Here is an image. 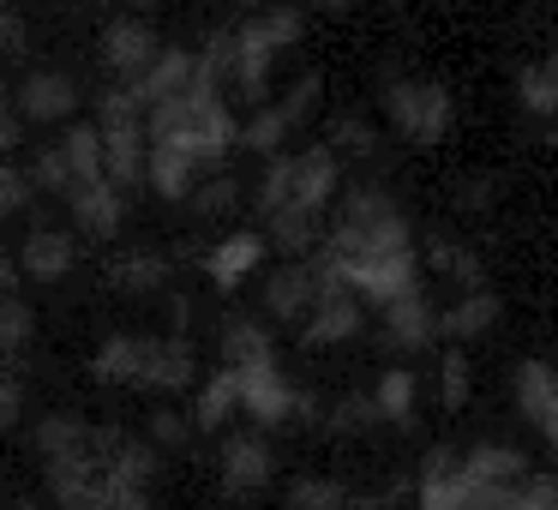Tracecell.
<instances>
[{
	"label": "cell",
	"mask_w": 558,
	"mask_h": 510,
	"mask_svg": "<svg viewBox=\"0 0 558 510\" xmlns=\"http://www.w3.org/2000/svg\"><path fill=\"white\" fill-rule=\"evenodd\" d=\"M109 277L121 282L126 294H150V289H162V282H169V258H157V253H121Z\"/></svg>",
	"instance_id": "cell-27"
},
{
	"label": "cell",
	"mask_w": 558,
	"mask_h": 510,
	"mask_svg": "<svg viewBox=\"0 0 558 510\" xmlns=\"http://www.w3.org/2000/svg\"><path fill=\"white\" fill-rule=\"evenodd\" d=\"M294 133V121L282 114V102H258V114L241 126V145L246 150H265V157H282V138Z\"/></svg>",
	"instance_id": "cell-26"
},
{
	"label": "cell",
	"mask_w": 558,
	"mask_h": 510,
	"mask_svg": "<svg viewBox=\"0 0 558 510\" xmlns=\"http://www.w3.org/2000/svg\"><path fill=\"white\" fill-rule=\"evenodd\" d=\"M265 234H253V229H241V234H229L222 246H210V258H205V277L217 282V289H241L246 277L258 270V258H265Z\"/></svg>",
	"instance_id": "cell-15"
},
{
	"label": "cell",
	"mask_w": 558,
	"mask_h": 510,
	"mask_svg": "<svg viewBox=\"0 0 558 510\" xmlns=\"http://www.w3.org/2000/svg\"><path fill=\"white\" fill-rule=\"evenodd\" d=\"M546 145H553V150H558V121H553V126H546Z\"/></svg>",
	"instance_id": "cell-54"
},
{
	"label": "cell",
	"mask_w": 558,
	"mask_h": 510,
	"mask_svg": "<svg viewBox=\"0 0 558 510\" xmlns=\"http://www.w3.org/2000/svg\"><path fill=\"white\" fill-rule=\"evenodd\" d=\"M373 409H378V421H390V426H409L414 421V373H385L378 378V390H373Z\"/></svg>",
	"instance_id": "cell-28"
},
{
	"label": "cell",
	"mask_w": 558,
	"mask_h": 510,
	"mask_svg": "<svg viewBox=\"0 0 558 510\" xmlns=\"http://www.w3.org/2000/svg\"><path fill=\"white\" fill-rule=\"evenodd\" d=\"M325 13H349V0H325Z\"/></svg>",
	"instance_id": "cell-52"
},
{
	"label": "cell",
	"mask_w": 558,
	"mask_h": 510,
	"mask_svg": "<svg viewBox=\"0 0 558 510\" xmlns=\"http://www.w3.org/2000/svg\"><path fill=\"white\" fill-rule=\"evenodd\" d=\"M330 150H349V157H373V150H378V133L361 121V114H337V121H330Z\"/></svg>",
	"instance_id": "cell-34"
},
{
	"label": "cell",
	"mask_w": 558,
	"mask_h": 510,
	"mask_svg": "<svg viewBox=\"0 0 558 510\" xmlns=\"http://www.w3.org/2000/svg\"><path fill=\"white\" fill-rule=\"evenodd\" d=\"M270 61H277V42H270L265 19H253V25H241V31H234L229 78H234V90H241L246 102H258V97H265V73H270Z\"/></svg>",
	"instance_id": "cell-11"
},
{
	"label": "cell",
	"mask_w": 558,
	"mask_h": 510,
	"mask_svg": "<svg viewBox=\"0 0 558 510\" xmlns=\"http://www.w3.org/2000/svg\"><path fill=\"white\" fill-rule=\"evenodd\" d=\"M517 97H522V109H529V114H541V121H558V97H553V85L541 78V66H522Z\"/></svg>",
	"instance_id": "cell-37"
},
{
	"label": "cell",
	"mask_w": 558,
	"mask_h": 510,
	"mask_svg": "<svg viewBox=\"0 0 558 510\" xmlns=\"http://www.w3.org/2000/svg\"><path fill=\"white\" fill-rule=\"evenodd\" d=\"M61 157H66V169H73V186L109 181V174H102V133L97 126H73V133L61 138Z\"/></svg>",
	"instance_id": "cell-25"
},
{
	"label": "cell",
	"mask_w": 558,
	"mask_h": 510,
	"mask_svg": "<svg viewBox=\"0 0 558 510\" xmlns=\"http://www.w3.org/2000/svg\"><path fill=\"white\" fill-rule=\"evenodd\" d=\"M25 414V385H19V373L7 366V354H0V433Z\"/></svg>",
	"instance_id": "cell-44"
},
{
	"label": "cell",
	"mask_w": 558,
	"mask_h": 510,
	"mask_svg": "<svg viewBox=\"0 0 558 510\" xmlns=\"http://www.w3.org/2000/svg\"><path fill=\"white\" fill-rule=\"evenodd\" d=\"M97 433L102 426H90L85 414H43L37 433H31V445H37L43 469H61V462L90 457V450H97Z\"/></svg>",
	"instance_id": "cell-10"
},
{
	"label": "cell",
	"mask_w": 558,
	"mask_h": 510,
	"mask_svg": "<svg viewBox=\"0 0 558 510\" xmlns=\"http://www.w3.org/2000/svg\"><path fill=\"white\" fill-rule=\"evenodd\" d=\"M186 438H193V414H174V409H157V414H150V433H145L150 450H181Z\"/></svg>",
	"instance_id": "cell-36"
},
{
	"label": "cell",
	"mask_w": 558,
	"mask_h": 510,
	"mask_svg": "<svg viewBox=\"0 0 558 510\" xmlns=\"http://www.w3.org/2000/svg\"><path fill=\"white\" fill-rule=\"evenodd\" d=\"M337 186H342V169H337V150L330 145H313V150H301L294 157V186H289V205L282 210H301V217H325V205L337 198Z\"/></svg>",
	"instance_id": "cell-7"
},
{
	"label": "cell",
	"mask_w": 558,
	"mask_h": 510,
	"mask_svg": "<svg viewBox=\"0 0 558 510\" xmlns=\"http://www.w3.org/2000/svg\"><path fill=\"white\" fill-rule=\"evenodd\" d=\"M270 474H277V450H270V438H258V433L222 438V457H217V486H222V498L246 505V498H258V493L270 486Z\"/></svg>",
	"instance_id": "cell-3"
},
{
	"label": "cell",
	"mask_w": 558,
	"mask_h": 510,
	"mask_svg": "<svg viewBox=\"0 0 558 510\" xmlns=\"http://www.w3.org/2000/svg\"><path fill=\"white\" fill-rule=\"evenodd\" d=\"M493 193H498L493 174H469V181H457V198H450V205L457 210H493Z\"/></svg>",
	"instance_id": "cell-45"
},
{
	"label": "cell",
	"mask_w": 558,
	"mask_h": 510,
	"mask_svg": "<svg viewBox=\"0 0 558 510\" xmlns=\"http://www.w3.org/2000/svg\"><path fill=\"white\" fill-rule=\"evenodd\" d=\"M462 481L493 486V493H517V486L529 481V457H522L517 445H474L469 457H462Z\"/></svg>",
	"instance_id": "cell-13"
},
{
	"label": "cell",
	"mask_w": 558,
	"mask_h": 510,
	"mask_svg": "<svg viewBox=\"0 0 558 510\" xmlns=\"http://www.w3.org/2000/svg\"><path fill=\"white\" fill-rule=\"evenodd\" d=\"M505 510H558V481L553 474H529V481L510 493Z\"/></svg>",
	"instance_id": "cell-39"
},
{
	"label": "cell",
	"mask_w": 558,
	"mask_h": 510,
	"mask_svg": "<svg viewBox=\"0 0 558 510\" xmlns=\"http://www.w3.org/2000/svg\"><path fill=\"white\" fill-rule=\"evenodd\" d=\"M318 289H325V282H318L313 258H289V265L265 282V313L277 318V325H306V313L318 306Z\"/></svg>",
	"instance_id": "cell-8"
},
{
	"label": "cell",
	"mask_w": 558,
	"mask_h": 510,
	"mask_svg": "<svg viewBox=\"0 0 558 510\" xmlns=\"http://www.w3.org/2000/svg\"><path fill=\"white\" fill-rule=\"evenodd\" d=\"M541 78H546V85H553V97H558V49H553V54H546V61H541Z\"/></svg>",
	"instance_id": "cell-50"
},
{
	"label": "cell",
	"mask_w": 558,
	"mask_h": 510,
	"mask_svg": "<svg viewBox=\"0 0 558 510\" xmlns=\"http://www.w3.org/2000/svg\"><path fill=\"white\" fill-rule=\"evenodd\" d=\"M193 378H198V366H193V349L181 337H150L138 390H186Z\"/></svg>",
	"instance_id": "cell-16"
},
{
	"label": "cell",
	"mask_w": 558,
	"mask_h": 510,
	"mask_svg": "<svg viewBox=\"0 0 558 510\" xmlns=\"http://www.w3.org/2000/svg\"><path fill=\"white\" fill-rule=\"evenodd\" d=\"M241 409V390H234V373L222 366V373L205 378V390H198L193 402V433H222V421Z\"/></svg>",
	"instance_id": "cell-24"
},
{
	"label": "cell",
	"mask_w": 558,
	"mask_h": 510,
	"mask_svg": "<svg viewBox=\"0 0 558 510\" xmlns=\"http://www.w3.org/2000/svg\"><path fill=\"white\" fill-rule=\"evenodd\" d=\"M102 7H150V0H102Z\"/></svg>",
	"instance_id": "cell-53"
},
{
	"label": "cell",
	"mask_w": 558,
	"mask_h": 510,
	"mask_svg": "<svg viewBox=\"0 0 558 510\" xmlns=\"http://www.w3.org/2000/svg\"><path fill=\"white\" fill-rule=\"evenodd\" d=\"M66 205H73V222L85 234H97V241H109L114 229H121V217H126V198H121V186L114 181H85V186H73L66 193Z\"/></svg>",
	"instance_id": "cell-14"
},
{
	"label": "cell",
	"mask_w": 558,
	"mask_h": 510,
	"mask_svg": "<svg viewBox=\"0 0 558 510\" xmlns=\"http://www.w3.org/2000/svg\"><path fill=\"white\" fill-rule=\"evenodd\" d=\"M265 222H270V246L289 253V258H306L318 246V222L301 217V210H277V217H265Z\"/></svg>",
	"instance_id": "cell-29"
},
{
	"label": "cell",
	"mask_w": 558,
	"mask_h": 510,
	"mask_svg": "<svg viewBox=\"0 0 558 510\" xmlns=\"http://www.w3.org/2000/svg\"><path fill=\"white\" fill-rule=\"evenodd\" d=\"M193 66H198V54H193V49H162L157 61H150L145 73L133 78V85H121V90L133 97V109H138V114H150V109L174 102L186 85H193Z\"/></svg>",
	"instance_id": "cell-9"
},
{
	"label": "cell",
	"mask_w": 558,
	"mask_h": 510,
	"mask_svg": "<svg viewBox=\"0 0 558 510\" xmlns=\"http://www.w3.org/2000/svg\"><path fill=\"white\" fill-rule=\"evenodd\" d=\"M234 198H241V186H234L229 174H217V181L193 186V210H198V217H222V210H234Z\"/></svg>",
	"instance_id": "cell-42"
},
{
	"label": "cell",
	"mask_w": 558,
	"mask_h": 510,
	"mask_svg": "<svg viewBox=\"0 0 558 510\" xmlns=\"http://www.w3.org/2000/svg\"><path fill=\"white\" fill-rule=\"evenodd\" d=\"M289 186H294V157L282 150V157H270L265 181H258V210H265V217H277V210L289 205Z\"/></svg>",
	"instance_id": "cell-33"
},
{
	"label": "cell",
	"mask_w": 558,
	"mask_h": 510,
	"mask_svg": "<svg viewBox=\"0 0 558 510\" xmlns=\"http://www.w3.org/2000/svg\"><path fill=\"white\" fill-rule=\"evenodd\" d=\"M145 349H150V337H109L90 354V378H97V385H133L138 390V378H145Z\"/></svg>",
	"instance_id": "cell-21"
},
{
	"label": "cell",
	"mask_w": 558,
	"mask_h": 510,
	"mask_svg": "<svg viewBox=\"0 0 558 510\" xmlns=\"http://www.w3.org/2000/svg\"><path fill=\"white\" fill-rule=\"evenodd\" d=\"M19 121H66V114L78 109V85L66 73H54V66H37V73L19 85Z\"/></svg>",
	"instance_id": "cell-12"
},
{
	"label": "cell",
	"mask_w": 558,
	"mask_h": 510,
	"mask_svg": "<svg viewBox=\"0 0 558 510\" xmlns=\"http://www.w3.org/2000/svg\"><path fill=\"white\" fill-rule=\"evenodd\" d=\"M493 325H498V294L493 289H462L457 301L438 313V337H450V342H469Z\"/></svg>",
	"instance_id": "cell-19"
},
{
	"label": "cell",
	"mask_w": 558,
	"mask_h": 510,
	"mask_svg": "<svg viewBox=\"0 0 558 510\" xmlns=\"http://www.w3.org/2000/svg\"><path fill=\"white\" fill-rule=\"evenodd\" d=\"M385 337L397 342V349H426V342L438 337V306L426 301L421 289L402 294V301L385 306Z\"/></svg>",
	"instance_id": "cell-18"
},
{
	"label": "cell",
	"mask_w": 558,
	"mask_h": 510,
	"mask_svg": "<svg viewBox=\"0 0 558 510\" xmlns=\"http://www.w3.org/2000/svg\"><path fill=\"white\" fill-rule=\"evenodd\" d=\"M426 258H433L438 270H450L457 282H469V289H486V282H481V258H474L469 246H457L450 234H433V241H426Z\"/></svg>",
	"instance_id": "cell-32"
},
{
	"label": "cell",
	"mask_w": 558,
	"mask_h": 510,
	"mask_svg": "<svg viewBox=\"0 0 558 510\" xmlns=\"http://www.w3.org/2000/svg\"><path fill=\"white\" fill-rule=\"evenodd\" d=\"M73 258H78V246H73V234H61V229H31L25 246H19V270H25V277H37V282L66 277V270H73Z\"/></svg>",
	"instance_id": "cell-17"
},
{
	"label": "cell",
	"mask_w": 558,
	"mask_h": 510,
	"mask_svg": "<svg viewBox=\"0 0 558 510\" xmlns=\"http://www.w3.org/2000/svg\"><path fill=\"white\" fill-rule=\"evenodd\" d=\"M78 510H157V498H150L145 486H114V481H102V493L85 498Z\"/></svg>",
	"instance_id": "cell-38"
},
{
	"label": "cell",
	"mask_w": 558,
	"mask_h": 510,
	"mask_svg": "<svg viewBox=\"0 0 558 510\" xmlns=\"http://www.w3.org/2000/svg\"><path fill=\"white\" fill-rule=\"evenodd\" d=\"M145 181L157 186L162 198H193L198 157H193V150H174V145H150L145 150Z\"/></svg>",
	"instance_id": "cell-22"
},
{
	"label": "cell",
	"mask_w": 558,
	"mask_h": 510,
	"mask_svg": "<svg viewBox=\"0 0 558 510\" xmlns=\"http://www.w3.org/2000/svg\"><path fill=\"white\" fill-rule=\"evenodd\" d=\"M37 337V313H31L25 294H0V354H19L25 342Z\"/></svg>",
	"instance_id": "cell-31"
},
{
	"label": "cell",
	"mask_w": 558,
	"mask_h": 510,
	"mask_svg": "<svg viewBox=\"0 0 558 510\" xmlns=\"http://www.w3.org/2000/svg\"><path fill=\"white\" fill-rule=\"evenodd\" d=\"M373 421H378V409H373L366 390H354V397H342L337 409H330V433H361V426H373Z\"/></svg>",
	"instance_id": "cell-41"
},
{
	"label": "cell",
	"mask_w": 558,
	"mask_h": 510,
	"mask_svg": "<svg viewBox=\"0 0 558 510\" xmlns=\"http://www.w3.org/2000/svg\"><path fill=\"white\" fill-rule=\"evenodd\" d=\"M397 253H414V229L409 217L397 210V198L385 186H349L342 198V217L337 229L325 234V265H361V258H397Z\"/></svg>",
	"instance_id": "cell-1"
},
{
	"label": "cell",
	"mask_w": 558,
	"mask_h": 510,
	"mask_svg": "<svg viewBox=\"0 0 558 510\" xmlns=\"http://www.w3.org/2000/svg\"><path fill=\"white\" fill-rule=\"evenodd\" d=\"M510 390H517V409L529 414L534 426H546V421L558 414V366L522 361L517 373H510Z\"/></svg>",
	"instance_id": "cell-20"
},
{
	"label": "cell",
	"mask_w": 558,
	"mask_h": 510,
	"mask_svg": "<svg viewBox=\"0 0 558 510\" xmlns=\"http://www.w3.org/2000/svg\"><path fill=\"white\" fill-rule=\"evenodd\" d=\"M541 438H546V450H553V457H558V414H553V421L541 426Z\"/></svg>",
	"instance_id": "cell-51"
},
{
	"label": "cell",
	"mask_w": 558,
	"mask_h": 510,
	"mask_svg": "<svg viewBox=\"0 0 558 510\" xmlns=\"http://www.w3.org/2000/svg\"><path fill=\"white\" fill-rule=\"evenodd\" d=\"M313 265H318V258H313ZM318 282H325V289H318V306L306 313V325H301V342H306V349H330V342L361 337V325H366L361 301H354L330 270H318Z\"/></svg>",
	"instance_id": "cell-5"
},
{
	"label": "cell",
	"mask_w": 558,
	"mask_h": 510,
	"mask_svg": "<svg viewBox=\"0 0 558 510\" xmlns=\"http://www.w3.org/2000/svg\"><path fill=\"white\" fill-rule=\"evenodd\" d=\"M97 49H102V66H109V73H121L126 85H133V78L162 54V42H157V31H150V19L121 13V19H109V25H102Z\"/></svg>",
	"instance_id": "cell-6"
},
{
	"label": "cell",
	"mask_w": 558,
	"mask_h": 510,
	"mask_svg": "<svg viewBox=\"0 0 558 510\" xmlns=\"http://www.w3.org/2000/svg\"><path fill=\"white\" fill-rule=\"evenodd\" d=\"M31 193H73V169H66V157H61V145H49L37 157V169H31Z\"/></svg>",
	"instance_id": "cell-35"
},
{
	"label": "cell",
	"mask_w": 558,
	"mask_h": 510,
	"mask_svg": "<svg viewBox=\"0 0 558 510\" xmlns=\"http://www.w3.org/2000/svg\"><path fill=\"white\" fill-rule=\"evenodd\" d=\"M265 31L277 49H289V42H301V13L294 7H277V13H265Z\"/></svg>",
	"instance_id": "cell-46"
},
{
	"label": "cell",
	"mask_w": 558,
	"mask_h": 510,
	"mask_svg": "<svg viewBox=\"0 0 558 510\" xmlns=\"http://www.w3.org/2000/svg\"><path fill=\"white\" fill-rule=\"evenodd\" d=\"M234 390H241V409L253 414L258 426H282L289 414H313V402H306V390L289 385V373H282L277 361L265 366H246V373H234Z\"/></svg>",
	"instance_id": "cell-4"
},
{
	"label": "cell",
	"mask_w": 558,
	"mask_h": 510,
	"mask_svg": "<svg viewBox=\"0 0 558 510\" xmlns=\"http://www.w3.org/2000/svg\"><path fill=\"white\" fill-rule=\"evenodd\" d=\"M385 114L409 145H438V138L450 133L457 102H450V90L438 85V78H390L385 85Z\"/></svg>",
	"instance_id": "cell-2"
},
{
	"label": "cell",
	"mask_w": 558,
	"mask_h": 510,
	"mask_svg": "<svg viewBox=\"0 0 558 510\" xmlns=\"http://www.w3.org/2000/svg\"><path fill=\"white\" fill-rule=\"evenodd\" d=\"M222 361H229V373H246V366L277 361L270 330L258 325V318H229V325H222Z\"/></svg>",
	"instance_id": "cell-23"
},
{
	"label": "cell",
	"mask_w": 558,
	"mask_h": 510,
	"mask_svg": "<svg viewBox=\"0 0 558 510\" xmlns=\"http://www.w3.org/2000/svg\"><path fill=\"white\" fill-rule=\"evenodd\" d=\"M438 397H445V409H462L469 402V361H462V349H450L445 361H438Z\"/></svg>",
	"instance_id": "cell-40"
},
{
	"label": "cell",
	"mask_w": 558,
	"mask_h": 510,
	"mask_svg": "<svg viewBox=\"0 0 558 510\" xmlns=\"http://www.w3.org/2000/svg\"><path fill=\"white\" fill-rule=\"evenodd\" d=\"M282 510H349V493L342 481H325V474H301L282 498Z\"/></svg>",
	"instance_id": "cell-30"
},
{
	"label": "cell",
	"mask_w": 558,
	"mask_h": 510,
	"mask_svg": "<svg viewBox=\"0 0 558 510\" xmlns=\"http://www.w3.org/2000/svg\"><path fill=\"white\" fill-rule=\"evenodd\" d=\"M390 498H397V493H385V498H349V510H390Z\"/></svg>",
	"instance_id": "cell-49"
},
{
	"label": "cell",
	"mask_w": 558,
	"mask_h": 510,
	"mask_svg": "<svg viewBox=\"0 0 558 510\" xmlns=\"http://www.w3.org/2000/svg\"><path fill=\"white\" fill-rule=\"evenodd\" d=\"M25 205H31V174L13 169V162H0V217H13Z\"/></svg>",
	"instance_id": "cell-43"
},
{
	"label": "cell",
	"mask_w": 558,
	"mask_h": 510,
	"mask_svg": "<svg viewBox=\"0 0 558 510\" xmlns=\"http://www.w3.org/2000/svg\"><path fill=\"white\" fill-rule=\"evenodd\" d=\"M0 150H19V109H7V97H0Z\"/></svg>",
	"instance_id": "cell-47"
},
{
	"label": "cell",
	"mask_w": 558,
	"mask_h": 510,
	"mask_svg": "<svg viewBox=\"0 0 558 510\" xmlns=\"http://www.w3.org/2000/svg\"><path fill=\"white\" fill-rule=\"evenodd\" d=\"M13 277H19V265L7 258V246H0V294H13Z\"/></svg>",
	"instance_id": "cell-48"
},
{
	"label": "cell",
	"mask_w": 558,
	"mask_h": 510,
	"mask_svg": "<svg viewBox=\"0 0 558 510\" xmlns=\"http://www.w3.org/2000/svg\"><path fill=\"white\" fill-rule=\"evenodd\" d=\"M241 7H258V0H241Z\"/></svg>",
	"instance_id": "cell-55"
}]
</instances>
